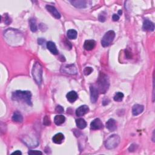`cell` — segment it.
Here are the masks:
<instances>
[{
	"instance_id": "cell-9",
	"label": "cell",
	"mask_w": 155,
	"mask_h": 155,
	"mask_svg": "<svg viewBox=\"0 0 155 155\" xmlns=\"http://www.w3.org/2000/svg\"><path fill=\"white\" fill-rule=\"evenodd\" d=\"M46 8L47 10V11L49 12L55 18L60 19L61 18V14L54 6H50V5H47Z\"/></svg>"
},
{
	"instance_id": "cell-8",
	"label": "cell",
	"mask_w": 155,
	"mask_h": 155,
	"mask_svg": "<svg viewBox=\"0 0 155 155\" xmlns=\"http://www.w3.org/2000/svg\"><path fill=\"white\" fill-rule=\"evenodd\" d=\"M103 128V124L100 119H94L90 124V129L92 130H99Z\"/></svg>"
},
{
	"instance_id": "cell-12",
	"label": "cell",
	"mask_w": 155,
	"mask_h": 155,
	"mask_svg": "<svg viewBox=\"0 0 155 155\" xmlns=\"http://www.w3.org/2000/svg\"><path fill=\"white\" fill-rule=\"evenodd\" d=\"M89 111V107L86 105L80 106L76 110V115L77 116H83L87 113Z\"/></svg>"
},
{
	"instance_id": "cell-18",
	"label": "cell",
	"mask_w": 155,
	"mask_h": 155,
	"mask_svg": "<svg viewBox=\"0 0 155 155\" xmlns=\"http://www.w3.org/2000/svg\"><path fill=\"white\" fill-rule=\"evenodd\" d=\"M66 97L69 102L74 103L78 99V94L74 91H71L67 94Z\"/></svg>"
},
{
	"instance_id": "cell-29",
	"label": "cell",
	"mask_w": 155,
	"mask_h": 155,
	"mask_svg": "<svg viewBox=\"0 0 155 155\" xmlns=\"http://www.w3.org/2000/svg\"><path fill=\"white\" fill-rule=\"evenodd\" d=\"M136 147H137V145H135V144H132V145L129 147V150L130 152H134L135 150H136Z\"/></svg>"
},
{
	"instance_id": "cell-4",
	"label": "cell",
	"mask_w": 155,
	"mask_h": 155,
	"mask_svg": "<svg viewBox=\"0 0 155 155\" xmlns=\"http://www.w3.org/2000/svg\"><path fill=\"white\" fill-rule=\"evenodd\" d=\"M121 139L117 135H112L110 136L105 142V147L107 149H113L118 146L120 143Z\"/></svg>"
},
{
	"instance_id": "cell-5",
	"label": "cell",
	"mask_w": 155,
	"mask_h": 155,
	"mask_svg": "<svg viewBox=\"0 0 155 155\" xmlns=\"http://www.w3.org/2000/svg\"><path fill=\"white\" fill-rule=\"evenodd\" d=\"M115 37V33L114 31L113 30L108 31L104 35L102 40H101V44H102V46L104 47L109 46L114 40Z\"/></svg>"
},
{
	"instance_id": "cell-28",
	"label": "cell",
	"mask_w": 155,
	"mask_h": 155,
	"mask_svg": "<svg viewBox=\"0 0 155 155\" xmlns=\"http://www.w3.org/2000/svg\"><path fill=\"white\" fill-rule=\"evenodd\" d=\"M55 111L58 113H62L64 112V109H63L61 105H57L56 109H55Z\"/></svg>"
},
{
	"instance_id": "cell-30",
	"label": "cell",
	"mask_w": 155,
	"mask_h": 155,
	"mask_svg": "<svg viewBox=\"0 0 155 155\" xmlns=\"http://www.w3.org/2000/svg\"><path fill=\"white\" fill-rule=\"evenodd\" d=\"M29 154H42V153L40 151H38V150H29L28 152Z\"/></svg>"
},
{
	"instance_id": "cell-24",
	"label": "cell",
	"mask_w": 155,
	"mask_h": 155,
	"mask_svg": "<svg viewBox=\"0 0 155 155\" xmlns=\"http://www.w3.org/2000/svg\"><path fill=\"white\" fill-rule=\"evenodd\" d=\"M124 95L121 92H117L113 97L114 101H116V102H120V101H122L123 98H124Z\"/></svg>"
},
{
	"instance_id": "cell-33",
	"label": "cell",
	"mask_w": 155,
	"mask_h": 155,
	"mask_svg": "<svg viewBox=\"0 0 155 155\" xmlns=\"http://www.w3.org/2000/svg\"><path fill=\"white\" fill-rule=\"evenodd\" d=\"M22 154V153H21L20 151L19 150H17V151H16V152H14L12 153V154Z\"/></svg>"
},
{
	"instance_id": "cell-1",
	"label": "cell",
	"mask_w": 155,
	"mask_h": 155,
	"mask_svg": "<svg viewBox=\"0 0 155 155\" xmlns=\"http://www.w3.org/2000/svg\"><path fill=\"white\" fill-rule=\"evenodd\" d=\"M12 98L13 101H23L27 104L32 106V93L30 91L17 90L13 92Z\"/></svg>"
},
{
	"instance_id": "cell-20",
	"label": "cell",
	"mask_w": 155,
	"mask_h": 155,
	"mask_svg": "<svg viewBox=\"0 0 155 155\" xmlns=\"http://www.w3.org/2000/svg\"><path fill=\"white\" fill-rule=\"evenodd\" d=\"M77 127L80 129H84L87 126V122L83 118H79L76 120Z\"/></svg>"
},
{
	"instance_id": "cell-3",
	"label": "cell",
	"mask_w": 155,
	"mask_h": 155,
	"mask_svg": "<svg viewBox=\"0 0 155 155\" xmlns=\"http://www.w3.org/2000/svg\"><path fill=\"white\" fill-rule=\"evenodd\" d=\"M32 76L35 82L40 85L42 81V67L40 64L36 62L34 64L32 68Z\"/></svg>"
},
{
	"instance_id": "cell-2",
	"label": "cell",
	"mask_w": 155,
	"mask_h": 155,
	"mask_svg": "<svg viewBox=\"0 0 155 155\" xmlns=\"http://www.w3.org/2000/svg\"><path fill=\"white\" fill-rule=\"evenodd\" d=\"M98 92L101 93H105L108 90L110 85L109 79L107 74L101 72L97 81Z\"/></svg>"
},
{
	"instance_id": "cell-31",
	"label": "cell",
	"mask_w": 155,
	"mask_h": 155,
	"mask_svg": "<svg viewBox=\"0 0 155 155\" xmlns=\"http://www.w3.org/2000/svg\"><path fill=\"white\" fill-rule=\"evenodd\" d=\"M112 19H113V20L114 21H117L119 19V17L118 15H116V14H114L113 15V17H112Z\"/></svg>"
},
{
	"instance_id": "cell-10",
	"label": "cell",
	"mask_w": 155,
	"mask_h": 155,
	"mask_svg": "<svg viewBox=\"0 0 155 155\" xmlns=\"http://www.w3.org/2000/svg\"><path fill=\"white\" fill-rule=\"evenodd\" d=\"M142 29L145 31L152 32L154 30V24L152 21H149L148 19H146L144 21Z\"/></svg>"
},
{
	"instance_id": "cell-27",
	"label": "cell",
	"mask_w": 155,
	"mask_h": 155,
	"mask_svg": "<svg viewBox=\"0 0 155 155\" xmlns=\"http://www.w3.org/2000/svg\"><path fill=\"white\" fill-rule=\"evenodd\" d=\"M105 15L106 14L104 12H102V13H101L99 15V17H98L99 21H101V22H104L106 19V15Z\"/></svg>"
},
{
	"instance_id": "cell-13",
	"label": "cell",
	"mask_w": 155,
	"mask_h": 155,
	"mask_svg": "<svg viewBox=\"0 0 155 155\" xmlns=\"http://www.w3.org/2000/svg\"><path fill=\"white\" fill-rule=\"evenodd\" d=\"M144 110V107L142 105L135 104L132 108V114L133 116H138L142 113Z\"/></svg>"
},
{
	"instance_id": "cell-14",
	"label": "cell",
	"mask_w": 155,
	"mask_h": 155,
	"mask_svg": "<svg viewBox=\"0 0 155 155\" xmlns=\"http://www.w3.org/2000/svg\"><path fill=\"white\" fill-rule=\"evenodd\" d=\"M105 126H106L107 129L109 130H110L111 132L115 131L117 128L116 122L113 119H110L108 120L107 122H106Z\"/></svg>"
},
{
	"instance_id": "cell-17",
	"label": "cell",
	"mask_w": 155,
	"mask_h": 155,
	"mask_svg": "<svg viewBox=\"0 0 155 155\" xmlns=\"http://www.w3.org/2000/svg\"><path fill=\"white\" fill-rule=\"evenodd\" d=\"M52 140L54 143L60 144L62 143L64 140V135L61 133H57L55 136H53Z\"/></svg>"
},
{
	"instance_id": "cell-32",
	"label": "cell",
	"mask_w": 155,
	"mask_h": 155,
	"mask_svg": "<svg viewBox=\"0 0 155 155\" xmlns=\"http://www.w3.org/2000/svg\"><path fill=\"white\" fill-rule=\"evenodd\" d=\"M44 41H44V39H42V38H39V39H38V44H40V45H41V44H43V42H44Z\"/></svg>"
},
{
	"instance_id": "cell-34",
	"label": "cell",
	"mask_w": 155,
	"mask_h": 155,
	"mask_svg": "<svg viewBox=\"0 0 155 155\" xmlns=\"http://www.w3.org/2000/svg\"><path fill=\"white\" fill-rule=\"evenodd\" d=\"M122 10H119V11H118V14L119 15H121L122 14Z\"/></svg>"
},
{
	"instance_id": "cell-7",
	"label": "cell",
	"mask_w": 155,
	"mask_h": 155,
	"mask_svg": "<svg viewBox=\"0 0 155 155\" xmlns=\"http://www.w3.org/2000/svg\"><path fill=\"white\" fill-rule=\"evenodd\" d=\"M90 100L92 103H95L97 102L98 98L99 92L97 88L94 86H90Z\"/></svg>"
},
{
	"instance_id": "cell-6",
	"label": "cell",
	"mask_w": 155,
	"mask_h": 155,
	"mask_svg": "<svg viewBox=\"0 0 155 155\" xmlns=\"http://www.w3.org/2000/svg\"><path fill=\"white\" fill-rule=\"evenodd\" d=\"M61 72L69 74H76L78 73L77 68L74 64L63 66L61 68Z\"/></svg>"
},
{
	"instance_id": "cell-21",
	"label": "cell",
	"mask_w": 155,
	"mask_h": 155,
	"mask_svg": "<svg viewBox=\"0 0 155 155\" xmlns=\"http://www.w3.org/2000/svg\"><path fill=\"white\" fill-rule=\"evenodd\" d=\"M67 36L68 39L75 40L77 37V32L74 29H70L67 31Z\"/></svg>"
},
{
	"instance_id": "cell-15",
	"label": "cell",
	"mask_w": 155,
	"mask_h": 155,
	"mask_svg": "<svg viewBox=\"0 0 155 155\" xmlns=\"http://www.w3.org/2000/svg\"><path fill=\"white\" fill-rule=\"evenodd\" d=\"M47 48L52 54L53 55H58V50L56 48V46L54 42L52 41H49L47 43Z\"/></svg>"
},
{
	"instance_id": "cell-25",
	"label": "cell",
	"mask_w": 155,
	"mask_h": 155,
	"mask_svg": "<svg viewBox=\"0 0 155 155\" xmlns=\"http://www.w3.org/2000/svg\"><path fill=\"white\" fill-rule=\"evenodd\" d=\"M43 124L46 125V126H49L51 124V121H50V119L49 116H46L44 117L43 119Z\"/></svg>"
},
{
	"instance_id": "cell-16",
	"label": "cell",
	"mask_w": 155,
	"mask_h": 155,
	"mask_svg": "<svg viewBox=\"0 0 155 155\" xmlns=\"http://www.w3.org/2000/svg\"><path fill=\"white\" fill-rule=\"evenodd\" d=\"M96 45V42L94 40H86L84 42V48L85 50L90 51L93 50Z\"/></svg>"
},
{
	"instance_id": "cell-23",
	"label": "cell",
	"mask_w": 155,
	"mask_h": 155,
	"mask_svg": "<svg viewBox=\"0 0 155 155\" xmlns=\"http://www.w3.org/2000/svg\"><path fill=\"white\" fill-rule=\"evenodd\" d=\"M29 23H30V30L32 32H36L38 30V28H37V25L36 23V20L35 19H30L29 21Z\"/></svg>"
},
{
	"instance_id": "cell-19",
	"label": "cell",
	"mask_w": 155,
	"mask_h": 155,
	"mask_svg": "<svg viewBox=\"0 0 155 155\" xmlns=\"http://www.w3.org/2000/svg\"><path fill=\"white\" fill-rule=\"evenodd\" d=\"M66 121V117L64 116L60 115H56L54 118V122L57 125H60L62 124Z\"/></svg>"
},
{
	"instance_id": "cell-11",
	"label": "cell",
	"mask_w": 155,
	"mask_h": 155,
	"mask_svg": "<svg viewBox=\"0 0 155 155\" xmlns=\"http://www.w3.org/2000/svg\"><path fill=\"white\" fill-rule=\"evenodd\" d=\"M73 6L77 8H85L87 7V1L85 0H76V1H70Z\"/></svg>"
},
{
	"instance_id": "cell-26",
	"label": "cell",
	"mask_w": 155,
	"mask_h": 155,
	"mask_svg": "<svg viewBox=\"0 0 155 155\" xmlns=\"http://www.w3.org/2000/svg\"><path fill=\"white\" fill-rule=\"evenodd\" d=\"M93 68L92 67H85L84 68V74H85V75H89L90 74H91V73H92L93 72Z\"/></svg>"
},
{
	"instance_id": "cell-22",
	"label": "cell",
	"mask_w": 155,
	"mask_h": 155,
	"mask_svg": "<svg viewBox=\"0 0 155 155\" xmlns=\"http://www.w3.org/2000/svg\"><path fill=\"white\" fill-rule=\"evenodd\" d=\"M12 120L15 122H22L23 121V116L18 112H15L12 116Z\"/></svg>"
}]
</instances>
